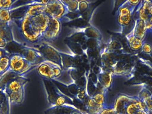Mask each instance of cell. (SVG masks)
I'll list each match as a JSON object with an SVG mask.
<instances>
[{
	"label": "cell",
	"mask_w": 152,
	"mask_h": 114,
	"mask_svg": "<svg viewBox=\"0 0 152 114\" xmlns=\"http://www.w3.org/2000/svg\"><path fill=\"white\" fill-rule=\"evenodd\" d=\"M66 45L69 50V53L76 55V56L82 57L85 56V54L84 51L81 46L77 43H73L69 40H66Z\"/></svg>",
	"instance_id": "27"
},
{
	"label": "cell",
	"mask_w": 152,
	"mask_h": 114,
	"mask_svg": "<svg viewBox=\"0 0 152 114\" xmlns=\"http://www.w3.org/2000/svg\"><path fill=\"white\" fill-rule=\"evenodd\" d=\"M50 19V18L44 13L35 17L31 18L33 26L42 35L48 27Z\"/></svg>",
	"instance_id": "17"
},
{
	"label": "cell",
	"mask_w": 152,
	"mask_h": 114,
	"mask_svg": "<svg viewBox=\"0 0 152 114\" xmlns=\"http://www.w3.org/2000/svg\"><path fill=\"white\" fill-rule=\"evenodd\" d=\"M44 13L50 18L62 21L69 14L61 0L49 1L45 8Z\"/></svg>",
	"instance_id": "5"
},
{
	"label": "cell",
	"mask_w": 152,
	"mask_h": 114,
	"mask_svg": "<svg viewBox=\"0 0 152 114\" xmlns=\"http://www.w3.org/2000/svg\"><path fill=\"white\" fill-rule=\"evenodd\" d=\"M27 82V80L26 78L20 77L8 82L3 88L6 92H18L25 89Z\"/></svg>",
	"instance_id": "15"
},
{
	"label": "cell",
	"mask_w": 152,
	"mask_h": 114,
	"mask_svg": "<svg viewBox=\"0 0 152 114\" xmlns=\"http://www.w3.org/2000/svg\"><path fill=\"white\" fill-rule=\"evenodd\" d=\"M103 47L108 51L114 53L116 54H122L125 53L123 45L121 43L113 37L111 38Z\"/></svg>",
	"instance_id": "21"
},
{
	"label": "cell",
	"mask_w": 152,
	"mask_h": 114,
	"mask_svg": "<svg viewBox=\"0 0 152 114\" xmlns=\"http://www.w3.org/2000/svg\"><path fill=\"white\" fill-rule=\"evenodd\" d=\"M102 41L96 39H88L85 45L82 47L84 51L88 50H94L102 48Z\"/></svg>",
	"instance_id": "32"
},
{
	"label": "cell",
	"mask_w": 152,
	"mask_h": 114,
	"mask_svg": "<svg viewBox=\"0 0 152 114\" xmlns=\"http://www.w3.org/2000/svg\"><path fill=\"white\" fill-rule=\"evenodd\" d=\"M137 114H148V113L145 111V109H142L140 110Z\"/></svg>",
	"instance_id": "42"
},
{
	"label": "cell",
	"mask_w": 152,
	"mask_h": 114,
	"mask_svg": "<svg viewBox=\"0 0 152 114\" xmlns=\"http://www.w3.org/2000/svg\"><path fill=\"white\" fill-rule=\"evenodd\" d=\"M129 33L133 34L137 38L144 41L146 34L148 33L145 21L139 18L136 20L133 28Z\"/></svg>",
	"instance_id": "19"
},
{
	"label": "cell",
	"mask_w": 152,
	"mask_h": 114,
	"mask_svg": "<svg viewBox=\"0 0 152 114\" xmlns=\"http://www.w3.org/2000/svg\"><path fill=\"white\" fill-rule=\"evenodd\" d=\"M142 109H145L144 104L138 100L129 105L126 110V114H137Z\"/></svg>",
	"instance_id": "29"
},
{
	"label": "cell",
	"mask_w": 152,
	"mask_h": 114,
	"mask_svg": "<svg viewBox=\"0 0 152 114\" xmlns=\"http://www.w3.org/2000/svg\"><path fill=\"white\" fill-rule=\"evenodd\" d=\"M37 71L43 79L55 81L61 75L63 69L56 64L44 60L37 66Z\"/></svg>",
	"instance_id": "4"
},
{
	"label": "cell",
	"mask_w": 152,
	"mask_h": 114,
	"mask_svg": "<svg viewBox=\"0 0 152 114\" xmlns=\"http://www.w3.org/2000/svg\"><path fill=\"white\" fill-rule=\"evenodd\" d=\"M102 48L94 50H87L84 51L85 55L88 58L90 62L96 63L98 60H100Z\"/></svg>",
	"instance_id": "30"
},
{
	"label": "cell",
	"mask_w": 152,
	"mask_h": 114,
	"mask_svg": "<svg viewBox=\"0 0 152 114\" xmlns=\"http://www.w3.org/2000/svg\"><path fill=\"white\" fill-rule=\"evenodd\" d=\"M141 52L146 54H151L152 53V46L149 43L144 41L141 49Z\"/></svg>",
	"instance_id": "38"
},
{
	"label": "cell",
	"mask_w": 152,
	"mask_h": 114,
	"mask_svg": "<svg viewBox=\"0 0 152 114\" xmlns=\"http://www.w3.org/2000/svg\"><path fill=\"white\" fill-rule=\"evenodd\" d=\"M126 53L121 56L118 62L112 69V73L114 76H124L127 78H132L134 75L135 67L132 62L128 61L124 57Z\"/></svg>",
	"instance_id": "7"
},
{
	"label": "cell",
	"mask_w": 152,
	"mask_h": 114,
	"mask_svg": "<svg viewBox=\"0 0 152 114\" xmlns=\"http://www.w3.org/2000/svg\"><path fill=\"white\" fill-rule=\"evenodd\" d=\"M67 10L69 13H77L79 1L76 0H61Z\"/></svg>",
	"instance_id": "31"
},
{
	"label": "cell",
	"mask_w": 152,
	"mask_h": 114,
	"mask_svg": "<svg viewBox=\"0 0 152 114\" xmlns=\"http://www.w3.org/2000/svg\"><path fill=\"white\" fill-rule=\"evenodd\" d=\"M37 49L45 60L56 64L62 69V59L58 49L44 42L38 45Z\"/></svg>",
	"instance_id": "8"
},
{
	"label": "cell",
	"mask_w": 152,
	"mask_h": 114,
	"mask_svg": "<svg viewBox=\"0 0 152 114\" xmlns=\"http://www.w3.org/2000/svg\"><path fill=\"white\" fill-rule=\"evenodd\" d=\"M7 43H8L4 38L0 37V48L4 49Z\"/></svg>",
	"instance_id": "40"
},
{
	"label": "cell",
	"mask_w": 152,
	"mask_h": 114,
	"mask_svg": "<svg viewBox=\"0 0 152 114\" xmlns=\"http://www.w3.org/2000/svg\"><path fill=\"white\" fill-rule=\"evenodd\" d=\"M10 65V57L4 56L0 59V74L9 70Z\"/></svg>",
	"instance_id": "33"
},
{
	"label": "cell",
	"mask_w": 152,
	"mask_h": 114,
	"mask_svg": "<svg viewBox=\"0 0 152 114\" xmlns=\"http://www.w3.org/2000/svg\"><path fill=\"white\" fill-rule=\"evenodd\" d=\"M70 31L66 39L73 43H77L83 47L85 45L87 38L86 36L79 31L73 29L71 26L69 27Z\"/></svg>",
	"instance_id": "20"
},
{
	"label": "cell",
	"mask_w": 152,
	"mask_h": 114,
	"mask_svg": "<svg viewBox=\"0 0 152 114\" xmlns=\"http://www.w3.org/2000/svg\"><path fill=\"white\" fill-rule=\"evenodd\" d=\"M44 88L50 107H65L78 110V107L70 103L74 102V99L62 92L55 85L53 81L42 79Z\"/></svg>",
	"instance_id": "2"
},
{
	"label": "cell",
	"mask_w": 152,
	"mask_h": 114,
	"mask_svg": "<svg viewBox=\"0 0 152 114\" xmlns=\"http://www.w3.org/2000/svg\"><path fill=\"white\" fill-rule=\"evenodd\" d=\"M149 32H151V33L152 34V27L151 28V29H150V31H149Z\"/></svg>",
	"instance_id": "45"
},
{
	"label": "cell",
	"mask_w": 152,
	"mask_h": 114,
	"mask_svg": "<svg viewBox=\"0 0 152 114\" xmlns=\"http://www.w3.org/2000/svg\"><path fill=\"white\" fill-rule=\"evenodd\" d=\"M32 65L20 53L14 54L10 57L9 70L14 73L17 74L22 73Z\"/></svg>",
	"instance_id": "9"
},
{
	"label": "cell",
	"mask_w": 152,
	"mask_h": 114,
	"mask_svg": "<svg viewBox=\"0 0 152 114\" xmlns=\"http://www.w3.org/2000/svg\"><path fill=\"white\" fill-rule=\"evenodd\" d=\"M152 4V1H142L137 5L136 12L138 14V18L146 21L149 19V9Z\"/></svg>",
	"instance_id": "22"
},
{
	"label": "cell",
	"mask_w": 152,
	"mask_h": 114,
	"mask_svg": "<svg viewBox=\"0 0 152 114\" xmlns=\"http://www.w3.org/2000/svg\"><path fill=\"white\" fill-rule=\"evenodd\" d=\"M122 54H116L114 53L108 51L103 47L101 50L100 55V66L104 71L112 73V71L113 66Z\"/></svg>",
	"instance_id": "11"
},
{
	"label": "cell",
	"mask_w": 152,
	"mask_h": 114,
	"mask_svg": "<svg viewBox=\"0 0 152 114\" xmlns=\"http://www.w3.org/2000/svg\"><path fill=\"white\" fill-rule=\"evenodd\" d=\"M9 53L4 49L0 48V59L4 56H9Z\"/></svg>",
	"instance_id": "41"
},
{
	"label": "cell",
	"mask_w": 152,
	"mask_h": 114,
	"mask_svg": "<svg viewBox=\"0 0 152 114\" xmlns=\"http://www.w3.org/2000/svg\"><path fill=\"white\" fill-rule=\"evenodd\" d=\"M90 4H91V2L88 1H79L77 14L80 15L89 10H90Z\"/></svg>",
	"instance_id": "34"
},
{
	"label": "cell",
	"mask_w": 152,
	"mask_h": 114,
	"mask_svg": "<svg viewBox=\"0 0 152 114\" xmlns=\"http://www.w3.org/2000/svg\"><path fill=\"white\" fill-rule=\"evenodd\" d=\"M61 30V21L50 18L49 25L42 35V43H51L56 40Z\"/></svg>",
	"instance_id": "10"
},
{
	"label": "cell",
	"mask_w": 152,
	"mask_h": 114,
	"mask_svg": "<svg viewBox=\"0 0 152 114\" xmlns=\"http://www.w3.org/2000/svg\"><path fill=\"white\" fill-rule=\"evenodd\" d=\"M140 1L127 0L119 6L116 15V21L120 29L119 34H122L130 24L135 10Z\"/></svg>",
	"instance_id": "3"
},
{
	"label": "cell",
	"mask_w": 152,
	"mask_h": 114,
	"mask_svg": "<svg viewBox=\"0 0 152 114\" xmlns=\"http://www.w3.org/2000/svg\"><path fill=\"white\" fill-rule=\"evenodd\" d=\"M114 77L111 72L104 71L100 66V70L97 75V82L106 93H107L110 88Z\"/></svg>",
	"instance_id": "13"
},
{
	"label": "cell",
	"mask_w": 152,
	"mask_h": 114,
	"mask_svg": "<svg viewBox=\"0 0 152 114\" xmlns=\"http://www.w3.org/2000/svg\"><path fill=\"white\" fill-rule=\"evenodd\" d=\"M148 21H149L150 23L152 25V15L150 16L149 17V19H148Z\"/></svg>",
	"instance_id": "43"
},
{
	"label": "cell",
	"mask_w": 152,
	"mask_h": 114,
	"mask_svg": "<svg viewBox=\"0 0 152 114\" xmlns=\"http://www.w3.org/2000/svg\"><path fill=\"white\" fill-rule=\"evenodd\" d=\"M10 105L5 90L0 88V114H10Z\"/></svg>",
	"instance_id": "23"
},
{
	"label": "cell",
	"mask_w": 152,
	"mask_h": 114,
	"mask_svg": "<svg viewBox=\"0 0 152 114\" xmlns=\"http://www.w3.org/2000/svg\"><path fill=\"white\" fill-rule=\"evenodd\" d=\"M22 51L20 54L32 65L35 64L40 58H42L40 52L34 47L21 45Z\"/></svg>",
	"instance_id": "16"
},
{
	"label": "cell",
	"mask_w": 152,
	"mask_h": 114,
	"mask_svg": "<svg viewBox=\"0 0 152 114\" xmlns=\"http://www.w3.org/2000/svg\"><path fill=\"white\" fill-rule=\"evenodd\" d=\"M148 113V114H152V112H147Z\"/></svg>",
	"instance_id": "44"
},
{
	"label": "cell",
	"mask_w": 152,
	"mask_h": 114,
	"mask_svg": "<svg viewBox=\"0 0 152 114\" xmlns=\"http://www.w3.org/2000/svg\"><path fill=\"white\" fill-rule=\"evenodd\" d=\"M73 29L82 33L87 39H96L102 41V35L98 29L89 24L84 27L71 26Z\"/></svg>",
	"instance_id": "14"
},
{
	"label": "cell",
	"mask_w": 152,
	"mask_h": 114,
	"mask_svg": "<svg viewBox=\"0 0 152 114\" xmlns=\"http://www.w3.org/2000/svg\"><path fill=\"white\" fill-rule=\"evenodd\" d=\"M45 6L43 4H38L27 6L25 13L31 18L35 17L44 13Z\"/></svg>",
	"instance_id": "28"
},
{
	"label": "cell",
	"mask_w": 152,
	"mask_h": 114,
	"mask_svg": "<svg viewBox=\"0 0 152 114\" xmlns=\"http://www.w3.org/2000/svg\"><path fill=\"white\" fill-rule=\"evenodd\" d=\"M106 95L98 93L88 97L85 102V109L88 114H100L106 104Z\"/></svg>",
	"instance_id": "6"
},
{
	"label": "cell",
	"mask_w": 152,
	"mask_h": 114,
	"mask_svg": "<svg viewBox=\"0 0 152 114\" xmlns=\"http://www.w3.org/2000/svg\"><path fill=\"white\" fill-rule=\"evenodd\" d=\"M138 100L137 96L121 94L116 99L113 107L117 114H126V110L129 105Z\"/></svg>",
	"instance_id": "12"
},
{
	"label": "cell",
	"mask_w": 152,
	"mask_h": 114,
	"mask_svg": "<svg viewBox=\"0 0 152 114\" xmlns=\"http://www.w3.org/2000/svg\"><path fill=\"white\" fill-rule=\"evenodd\" d=\"M17 1H12V0H0V10H10L12 6Z\"/></svg>",
	"instance_id": "37"
},
{
	"label": "cell",
	"mask_w": 152,
	"mask_h": 114,
	"mask_svg": "<svg viewBox=\"0 0 152 114\" xmlns=\"http://www.w3.org/2000/svg\"><path fill=\"white\" fill-rule=\"evenodd\" d=\"M100 114H117L113 107L106 106L101 111Z\"/></svg>",
	"instance_id": "39"
},
{
	"label": "cell",
	"mask_w": 152,
	"mask_h": 114,
	"mask_svg": "<svg viewBox=\"0 0 152 114\" xmlns=\"http://www.w3.org/2000/svg\"><path fill=\"white\" fill-rule=\"evenodd\" d=\"M12 26V21L7 23L0 22V37L4 38L8 43L15 42L18 44L14 39Z\"/></svg>",
	"instance_id": "18"
},
{
	"label": "cell",
	"mask_w": 152,
	"mask_h": 114,
	"mask_svg": "<svg viewBox=\"0 0 152 114\" xmlns=\"http://www.w3.org/2000/svg\"><path fill=\"white\" fill-rule=\"evenodd\" d=\"M128 45L131 50L134 51L141 50L144 41L135 36L134 35L129 33L126 35Z\"/></svg>",
	"instance_id": "25"
},
{
	"label": "cell",
	"mask_w": 152,
	"mask_h": 114,
	"mask_svg": "<svg viewBox=\"0 0 152 114\" xmlns=\"http://www.w3.org/2000/svg\"><path fill=\"white\" fill-rule=\"evenodd\" d=\"M10 10H0V22L7 23L12 21Z\"/></svg>",
	"instance_id": "35"
},
{
	"label": "cell",
	"mask_w": 152,
	"mask_h": 114,
	"mask_svg": "<svg viewBox=\"0 0 152 114\" xmlns=\"http://www.w3.org/2000/svg\"><path fill=\"white\" fill-rule=\"evenodd\" d=\"M12 25L17 29L20 38L30 45H39L42 43V35L33 26L31 17L24 13L19 18H12Z\"/></svg>",
	"instance_id": "1"
},
{
	"label": "cell",
	"mask_w": 152,
	"mask_h": 114,
	"mask_svg": "<svg viewBox=\"0 0 152 114\" xmlns=\"http://www.w3.org/2000/svg\"><path fill=\"white\" fill-rule=\"evenodd\" d=\"M67 71L71 80V85L74 84L77 81L85 76L88 72L86 69L78 68H69L65 69Z\"/></svg>",
	"instance_id": "24"
},
{
	"label": "cell",
	"mask_w": 152,
	"mask_h": 114,
	"mask_svg": "<svg viewBox=\"0 0 152 114\" xmlns=\"http://www.w3.org/2000/svg\"><path fill=\"white\" fill-rule=\"evenodd\" d=\"M6 93L9 98L11 104H20L24 102L25 96V89L18 92H6Z\"/></svg>",
	"instance_id": "26"
},
{
	"label": "cell",
	"mask_w": 152,
	"mask_h": 114,
	"mask_svg": "<svg viewBox=\"0 0 152 114\" xmlns=\"http://www.w3.org/2000/svg\"><path fill=\"white\" fill-rule=\"evenodd\" d=\"M152 96V93L151 90L145 88L142 89L137 97L140 101L143 102L150 98Z\"/></svg>",
	"instance_id": "36"
}]
</instances>
